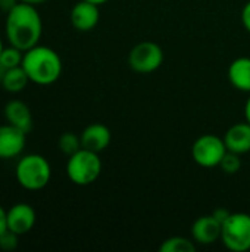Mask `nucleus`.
Listing matches in <instances>:
<instances>
[{"instance_id": "obj_15", "label": "nucleus", "mask_w": 250, "mask_h": 252, "mask_svg": "<svg viewBox=\"0 0 250 252\" xmlns=\"http://www.w3.org/2000/svg\"><path fill=\"white\" fill-rule=\"evenodd\" d=\"M228 80L234 89L250 93V58L242 56L230 63Z\"/></svg>"}, {"instance_id": "obj_29", "label": "nucleus", "mask_w": 250, "mask_h": 252, "mask_svg": "<svg viewBox=\"0 0 250 252\" xmlns=\"http://www.w3.org/2000/svg\"><path fill=\"white\" fill-rule=\"evenodd\" d=\"M1 50H3V43H1V40H0V53H1Z\"/></svg>"}, {"instance_id": "obj_7", "label": "nucleus", "mask_w": 250, "mask_h": 252, "mask_svg": "<svg viewBox=\"0 0 250 252\" xmlns=\"http://www.w3.org/2000/svg\"><path fill=\"white\" fill-rule=\"evenodd\" d=\"M164 62V50L155 41H141L136 44L128 55V65L140 74L156 71Z\"/></svg>"}, {"instance_id": "obj_14", "label": "nucleus", "mask_w": 250, "mask_h": 252, "mask_svg": "<svg viewBox=\"0 0 250 252\" xmlns=\"http://www.w3.org/2000/svg\"><path fill=\"white\" fill-rule=\"evenodd\" d=\"M4 117L9 124L21 128L25 133H29L32 128V115L27 103L21 100H10L4 106Z\"/></svg>"}, {"instance_id": "obj_10", "label": "nucleus", "mask_w": 250, "mask_h": 252, "mask_svg": "<svg viewBox=\"0 0 250 252\" xmlns=\"http://www.w3.org/2000/svg\"><path fill=\"white\" fill-rule=\"evenodd\" d=\"M35 224V211L25 202L15 204L7 211V229L16 235H25L32 230Z\"/></svg>"}, {"instance_id": "obj_20", "label": "nucleus", "mask_w": 250, "mask_h": 252, "mask_svg": "<svg viewBox=\"0 0 250 252\" xmlns=\"http://www.w3.org/2000/svg\"><path fill=\"white\" fill-rule=\"evenodd\" d=\"M221 170L225 173V174H236L240 171L242 168V159H240V155L239 154H234V152H230L227 151V154L224 155V158L221 159V164H220Z\"/></svg>"}, {"instance_id": "obj_8", "label": "nucleus", "mask_w": 250, "mask_h": 252, "mask_svg": "<svg viewBox=\"0 0 250 252\" xmlns=\"http://www.w3.org/2000/svg\"><path fill=\"white\" fill-rule=\"evenodd\" d=\"M27 142V133L21 128L4 124L0 126V159H10L22 154Z\"/></svg>"}, {"instance_id": "obj_24", "label": "nucleus", "mask_w": 250, "mask_h": 252, "mask_svg": "<svg viewBox=\"0 0 250 252\" xmlns=\"http://www.w3.org/2000/svg\"><path fill=\"white\" fill-rule=\"evenodd\" d=\"M212 214H214V217H215V219H217L218 221L224 223V221L227 220V217H228V216H230L231 213H230L228 210H225V208H217V210H215V211H214Z\"/></svg>"}, {"instance_id": "obj_21", "label": "nucleus", "mask_w": 250, "mask_h": 252, "mask_svg": "<svg viewBox=\"0 0 250 252\" xmlns=\"http://www.w3.org/2000/svg\"><path fill=\"white\" fill-rule=\"evenodd\" d=\"M19 235H16L15 232L6 229L1 235H0V250L1 251L10 252L15 251L19 245V241H18Z\"/></svg>"}, {"instance_id": "obj_9", "label": "nucleus", "mask_w": 250, "mask_h": 252, "mask_svg": "<svg viewBox=\"0 0 250 252\" xmlns=\"http://www.w3.org/2000/svg\"><path fill=\"white\" fill-rule=\"evenodd\" d=\"M222 223L218 221L214 214L199 217L192 226V238L199 245H212L221 241Z\"/></svg>"}, {"instance_id": "obj_16", "label": "nucleus", "mask_w": 250, "mask_h": 252, "mask_svg": "<svg viewBox=\"0 0 250 252\" xmlns=\"http://www.w3.org/2000/svg\"><path fill=\"white\" fill-rule=\"evenodd\" d=\"M29 78L22 66L3 69L1 72V87L10 93H19L25 89Z\"/></svg>"}, {"instance_id": "obj_28", "label": "nucleus", "mask_w": 250, "mask_h": 252, "mask_svg": "<svg viewBox=\"0 0 250 252\" xmlns=\"http://www.w3.org/2000/svg\"><path fill=\"white\" fill-rule=\"evenodd\" d=\"M87 1L94 3V4H97V6H100V4H105V3H106V1H109V0H87Z\"/></svg>"}, {"instance_id": "obj_1", "label": "nucleus", "mask_w": 250, "mask_h": 252, "mask_svg": "<svg viewBox=\"0 0 250 252\" xmlns=\"http://www.w3.org/2000/svg\"><path fill=\"white\" fill-rule=\"evenodd\" d=\"M6 15V37L10 46L27 52L38 44L43 34V21L35 4L19 1Z\"/></svg>"}, {"instance_id": "obj_19", "label": "nucleus", "mask_w": 250, "mask_h": 252, "mask_svg": "<svg viewBox=\"0 0 250 252\" xmlns=\"http://www.w3.org/2000/svg\"><path fill=\"white\" fill-rule=\"evenodd\" d=\"M83 146H81V137L77 136L75 133H63L60 137H59V149L65 154V155H72L75 154L77 151H80Z\"/></svg>"}, {"instance_id": "obj_4", "label": "nucleus", "mask_w": 250, "mask_h": 252, "mask_svg": "<svg viewBox=\"0 0 250 252\" xmlns=\"http://www.w3.org/2000/svg\"><path fill=\"white\" fill-rule=\"evenodd\" d=\"M102 173V159L97 152L81 148L69 155L66 162V176L77 186L94 183Z\"/></svg>"}, {"instance_id": "obj_26", "label": "nucleus", "mask_w": 250, "mask_h": 252, "mask_svg": "<svg viewBox=\"0 0 250 252\" xmlns=\"http://www.w3.org/2000/svg\"><path fill=\"white\" fill-rule=\"evenodd\" d=\"M245 118L250 124V96L249 99H248V102H246V105H245Z\"/></svg>"}, {"instance_id": "obj_6", "label": "nucleus", "mask_w": 250, "mask_h": 252, "mask_svg": "<svg viewBox=\"0 0 250 252\" xmlns=\"http://www.w3.org/2000/svg\"><path fill=\"white\" fill-rule=\"evenodd\" d=\"M225 154L227 146L224 139L215 134H203L197 137L192 146V157L194 162L205 168L220 167Z\"/></svg>"}, {"instance_id": "obj_5", "label": "nucleus", "mask_w": 250, "mask_h": 252, "mask_svg": "<svg viewBox=\"0 0 250 252\" xmlns=\"http://www.w3.org/2000/svg\"><path fill=\"white\" fill-rule=\"evenodd\" d=\"M221 242L228 251H250V214L231 213L222 223Z\"/></svg>"}, {"instance_id": "obj_13", "label": "nucleus", "mask_w": 250, "mask_h": 252, "mask_svg": "<svg viewBox=\"0 0 250 252\" xmlns=\"http://www.w3.org/2000/svg\"><path fill=\"white\" fill-rule=\"evenodd\" d=\"M227 151L243 155L250 152V124L248 121L231 126L222 137Z\"/></svg>"}, {"instance_id": "obj_3", "label": "nucleus", "mask_w": 250, "mask_h": 252, "mask_svg": "<svg viewBox=\"0 0 250 252\" xmlns=\"http://www.w3.org/2000/svg\"><path fill=\"white\" fill-rule=\"evenodd\" d=\"M18 183L27 190L44 189L52 177V168L49 161L38 154H29L22 157L15 168Z\"/></svg>"}, {"instance_id": "obj_17", "label": "nucleus", "mask_w": 250, "mask_h": 252, "mask_svg": "<svg viewBox=\"0 0 250 252\" xmlns=\"http://www.w3.org/2000/svg\"><path fill=\"white\" fill-rule=\"evenodd\" d=\"M161 252H194L196 242L184 236H172L162 242L159 247Z\"/></svg>"}, {"instance_id": "obj_11", "label": "nucleus", "mask_w": 250, "mask_h": 252, "mask_svg": "<svg viewBox=\"0 0 250 252\" xmlns=\"http://www.w3.org/2000/svg\"><path fill=\"white\" fill-rule=\"evenodd\" d=\"M100 19L99 6L87 0H80L71 9V22L78 31H91Z\"/></svg>"}, {"instance_id": "obj_18", "label": "nucleus", "mask_w": 250, "mask_h": 252, "mask_svg": "<svg viewBox=\"0 0 250 252\" xmlns=\"http://www.w3.org/2000/svg\"><path fill=\"white\" fill-rule=\"evenodd\" d=\"M22 50H19L15 46L10 47H3L0 53V68L1 69H10L22 65Z\"/></svg>"}, {"instance_id": "obj_2", "label": "nucleus", "mask_w": 250, "mask_h": 252, "mask_svg": "<svg viewBox=\"0 0 250 252\" xmlns=\"http://www.w3.org/2000/svg\"><path fill=\"white\" fill-rule=\"evenodd\" d=\"M29 81L49 86L59 80L62 74V61L60 56L47 46H34L24 53L21 65Z\"/></svg>"}, {"instance_id": "obj_27", "label": "nucleus", "mask_w": 250, "mask_h": 252, "mask_svg": "<svg viewBox=\"0 0 250 252\" xmlns=\"http://www.w3.org/2000/svg\"><path fill=\"white\" fill-rule=\"evenodd\" d=\"M19 1H25V3H29V4H40V3H44L47 0H19Z\"/></svg>"}, {"instance_id": "obj_25", "label": "nucleus", "mask_w": 250, "mask_h": 252, "mask_svg": "<svg viewBox=\"0 0 250 252\" xmlns=\"http://www.w3.org/2000/svg\"><path fill=\"white\" fill-rule=\"evenodd\" d=\"M7 229V211L0 205V235Z\"/></svg>"}, {"instance_id": "obj_30", "label": "nucleus", "mask_w": 250, "mask_h": 252, "mask_svg": "<svg viewBox=\"0 0 250 252\" xmlns=\"http://www.w3.org/2000/svg\"><path fill=\"white\" fill-rule=\"evenodd\" d=\"M1 69V68H0ZM0 84H1V71H0Z\"/></svg>"}, {"instance_id": "obj_12", "label": "nucleus", "mask_w": 250, "mask_h": 252, "mask_svg": "<svg viewBox=\"0 0 250 252\" xmlns=\"http://www.w3.org/2000/svg\"><path fill=\"white\" fill-rule=\"evenodd\" d=\"M80 137H81V146L84 149H88L97 154L105 151L111 145V140H112L111 130L102 123H93L87 126L80 134Z\"/></svg>"}, {"instance_id": "obj_23", "label": "nucleus", "mask_w": 250, "mask_h": 252, "mask_svg": "<svg viewBox=\"0 0 250 252\" xmlns=\"http://www.w3.org/2000/svg\"><path fill=\"white\" fill-rule=\"evenodd\" d=\"M19 3V0H0V10H3L4 13L10 12L16 4Z\"/></svg>"}, {"instance_id": "obj_22", "label": "nucleus", "mask_w": 250, "mask_h": 252, "mask_svg": "<svg viewBox=\"0 0 250 252\" xmlns=\"http://www.w3.org/2000/svg\"><path fill=\"white\" fill-rule=\"evenodd\" d=\"M242 22H243V27L246 28V31L250 32V0H248V3L245 4V7L242 10Z\"/></svg>"}]
</instances>
